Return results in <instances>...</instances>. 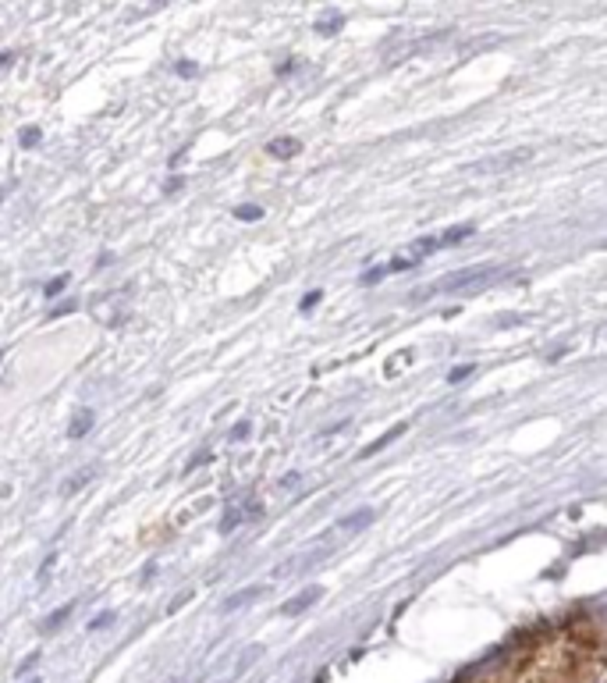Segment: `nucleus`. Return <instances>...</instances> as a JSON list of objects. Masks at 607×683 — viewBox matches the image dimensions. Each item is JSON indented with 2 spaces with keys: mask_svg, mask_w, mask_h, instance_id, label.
<instances>
[{
  "mask_svg": "<svg viewBox=\"0 0 607 683\" xmlns=\"http://www.w3.org/2000/svg\"><path fill=\"white\" fill-rule=\"evenodd\" d=\"M89 427H93V413L82 409V413H75V420L68 427V438H82V434H89Z\"/></svg>",
  "mask_w": 607,
  "mask_h": 683,
  "instance_id": "obj_7",
  "label": "nucleus"
},
{
  "mask_svg": "<svg viewBox=\"0 0 607 683\" xmlns=\"http://www.w3.org/2000/svg\"><path fill=\"white\" fill-rule=\"evenodd\" d=\"M132 296V289H121L118 296H107V299H100L96 303V314H100V321H107V324H118L121 321V303Z\"/></svg>",
  "mask_w": 607,
  "mask_h": 683,
  "instance_id": "obj_3",
  "label": "nucleus"
},
{
  "mask_svg": "<svg viewBox=\"0 0 607 683\" xmlns=\"http://www.w3.org/2000/svg\"><path fill=\"white\" fill-rule=\"evenodd\" d=\"M533 157V150H515V153H501V157H494V160H487V164H480L476 171H511V167H519V164H526Z\"/></svg>",
  "mask_w": 607,
  "mask_h": 683,
  "instance_id": "obj_2",
  "label": "nucleus"
},
{
  "mask_svg": "<svg viewBox=\"0 0 607 683\" xmlns=\"http://www.w3.org/2000/svg\"><path fill=\"white\" fill-rule=\"evenodd\" d=\"M441 246V239H416L412 243V253H434Z\"/></svg>",
  "mask_w": 607,
  "mask_h": 683,
  "instance_id": "obj_13",
  "label": "nucleus"
},
{
  "mask_svg": "<svg viewBox=\"0 0 607 683\" xmlns=\"http://www.w3.org/2000/svg\"><path fill=\"white\" fill-rule=\"evenodd\" d=\"M473 370H476V367H473V363H462V367H455V370H451V374H448V381H451V384H455V381H465V377H469V374H473Z\"/></svg>",
  "mask_w": 607,
  "mask_h": 683,
  "instance_id": "obj_15",
  "label": "nucleus"
},
{
  "mask_svg": "<svg viewBox=\"0 0 607 683\" xmlns=\"http://www.w3.org/2000/svg\"><path fill=\"white\" fill-rule=\"evenodd\" d=\"M203 463H210V452H199V455H196V460H192V463H188L185 470L192 474V470H196V467H203Z\"/></svg>",
  "mask_w": 607,
  "mask_h": 683,
  "instance_id": "obj_20",
  "label": "nucleus"
},
{
  "mask_svg": "<svg viewBox=\"0 0 607 683\" xmlns=\"http://www.w3.org/2000/svg\"><path fill=\"white\" fill-rule=\"evenodd\" d=\"M68 612H72V605H65V609H61V612H54V616H50V619H47V630H54V626H61V623H65V619H68Z\"/></svg>",
  "mask_w": 607,
  "mask_h": 683,
  "instance_id": "obj_18",
  "label": "nucleus"
},
{
  "mask_svg": "<svg viewBox=\"0 0 607 683\" xmlns=\"http://www.w3.org/2000/svg\"><path fill=\"white\" fill-rule=\"evenodd\" d=\"M231 438H234V441H242V438H249V423H238V427H234V434H231Z\"/></svg>",
  "mask_w": 607,
  "mask_h": 683,
  "instance_id": "obj_22",
  "label": "nucleus"
},
{
  "mask_svg": "<svg viewBox=\"0 0 607 683\" xmlns=\"http://www.w3.org/2000/svg\"><path fill=\"white\" fill-rule=\"evenodd\" d=\"M324 594V587H306V591H302V594H295L288 605H284V616H298L302 609H310L317 598Z\"/></svg>",
  "mask_w": 607,
  "mask_h": 683,
  "instance_id": "obj_4",
  "label": "nucleus"
},
{
  "mask_svg": "<svg viewBox=\"0 0 607 683\" xmlns=\"http://www.w3.org/2000/svg\"><path fill=\"white\" fill-rule=\"evenodd\" d=\"M65 285H68V275H58L43 292H47V296H58V292H65Z\"/></svg>",
  "mask_w": 607,
  "mask_h": 683,
  "instance_id": "obj_16",
  "label": "nucleus"
},
{
  "mask_svg": "<svg viewBox=\"0 0 607 683\" xmlns=\"http://www.w3.org/2000/svg\"><path fill=\"white\" fill-rule=\"evenodd\" d=\"M402 431H405V423H398V427H391V431H388L384 438H377V441H373V445H370V448H366L363 455H373V452H380V448H384V445H391V441H395V438H398Z\"/></svg>",
  "mask_w": 607,
  "mask_h": 683,
  "instance_id": "obj_11",
  "label": "nucleus"
},
{
  "mask_svg": "<svg viewBox=\"0 0 607 683\" xmlns=\"http://www.w3.org/2000/svg\"><path fill=\"white\" fill-rule=\"evenodd\" d=\"M338 29H342V15H338V12H331L327 19L317 22V33H320V36H334Z\"/></svg>",
  "mask_w": 607,
  "mask_h": 683,
  "instance_id": "obj_10",
  "label": "nucleus"
},
{
  "mask_svg": "<svg viewBox=\"0 0 607 683\" xmlns=\"http://www.w3.org/2000/svg\"><path fill=\"white\" fill-rule=\"evenodd\" d=\"M320 299H324V292H306V296L298 299V310H313Z\"/></svg>",
  "mask_w": 607,
  "mask_h": 683,
  "instance_id": "obj_14",
  "label": "nucleus"
},
{
  "mask_svg": "<svg viewBox=\"0 0 607 683\" xmlns=\"http://www.w3.org/2000/svg\"><path fill=\"white\" fill-rule=\"evenodd\" d=\"M298 150H302V143L291 139V136H280V139H273V143L266 146V153H270V157H280V160H284V157H295Z\"/></svg>",
  "mask_w": 607,
  "mask_h": 683,
  "instance_id": "obj_5",
  "label": "nucleus"
},
{
  "mask_svg": "<svg viewBox=\"0 0 607 683\" xmlns=\"http://www.w3.org/2000/svg\"><path fill=\"white\" fill-rule=\"evenodd\" d=\"M40 136H43V132H40L36 125H33V128H22V143H26V146H36V143H40Z\"/></svg>",
  "mask_w": 607,
  "mask_h": 683,
  "instance_id": "obj_17",
  "label": "nucleus"
},
{
  "mask_svg": "<svg viewBox=\"0 0 607 683\" xmlns=\"http://www.w3.org/2000/svg\"><path fill=\"white\" fill-rule=\"evenodd\" d=\"M93 477H96V467H86V470H79V474L68 481V488H65V492H68V495H75V492H82V488H86Z\"/></svg>",
  "mask_w": 607,
  "mask_h": 683,
  "instance_id": "obj_8",
  "label": "nucleus"
},
{
  "mask_svg": "<svg viewBox=\"0 0 607 683\" xmlns=\"http://www.w3.org/2000/svg\"><path fill=\"white\" fill-rule=\"evenodd\" d=\"M370 520H373V509H356L349 520L338 524V531H342V534H356V531H363Z\"/></svg>",
  "mask_w": 607,
  "mask_h": 683,
  "instance_id": "obj_6",
  "label": "nucleus"
},
{
  "mask_svg": "<svg viewBox=\"0 0 607 683\" xmlns=\"http://www.w3.org/2000/svg\"><path fill=\"white\" fill-rule=\"evenodd\" d=\"M234 217H238V221H259V217H263V206L242 203V206H234Z\"/></svg>",
  "mask_w": 607,
  "mask_h": 683,
  "instance_id": "obj_12",
  "label": "nucleus"
},
{
  "mask_svg": "<svg viewBox=\"0 0 607 683\" xmlns=\"http://www.w3.org/2000/svg\"><path fill=\"white\" fill-rule=\"evenodd\" d=\"M384 275H388V268H373V271H366V275H363V282H366V285H377Z\"/></svg>",
  "mask_w": 607,
  "mask_h": 683,
  "instance_id": "obj_19",
  "label": "nucleus"
},
{
  "mask_svg": "<svg viewBox=\"0 0 607 683\" xmlns=\"http://www.w3.org/2000/svg\"><path fill=\"white\" fill-rule=\"evenodd\" d=\"M178 75H196V65H192V61H181V65H178Z\"/></svg>",
  "mask_w": 607,
  "mask_h": 683,
  "instance_id": "obj_21",
  "label": "nucleus"
},
{
  "mask_svg": "<svg viewBox=\"0 0 607 683\" xmlns=\"http://www.w3.org/2000/svg\"><path fill=\"white\" fill-rule=\"evenodd\" d=\"M181 185H185V182H181V178H171V182H167V185H164V189H167V192H178V189H181Z\"/></svg>",
  "mask_w": 607,
  "mask_h": 683,
  "instance_id": "obj_23",
  "label": "nucleus"
},
{
  "mask_svg": "<svg viewBox=\"0 0 607 683\" xmlns=\"http://www.w3.org/2000/svg\"><path fill=\"white\" fill-rule=\"evenodd\" d=\"M494 275V268H465V271H458V275H448V278H441V285L434 289V292H448V289H462L465 282H487Z\"/></svg>",
  "mask_w": 607,
  "mask_h": 683,
  "instance_id": "obj_1",
  "label": "nucleus"
},
{
  "mask_svg": "<svg viewBox=\"0 0 607 683\" xmlns=\"http://www.w3.org/2000/svg\"><path fill=\"white\" fill-rule=\"evenodd\" d=\"M469 236H473V224L451 228V232H444V236H441V246H455V243H462V239H469Z\"/></svg>",
  "mask_w": 607,
  "mask_h": 683,
  "instance_id": "obj_9",
  "label": "nucleus"
}]
</instances>
